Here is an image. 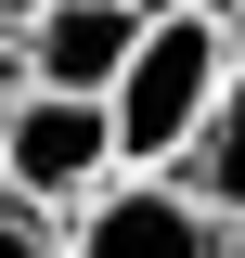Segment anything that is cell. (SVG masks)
Returning <instances> with one entry per match:
<instances>
[{
    "mask_svg": "<svg viewBox=\"0 0 245 258\" xmlns=\"http://www.w3.org/2000/svg\"><path fill=\"white\" fill-rule=\"evenodd\" d=\"M219 78H232V26H207V13H155L142 39H129L116 91H103V129H116V181H168V168L194 155V129H207Z\"/></svg>",
    "mask_w": 245,
    "mask_h": 258,
    "instance_id": "6da1fadb",
    "label": "cell"
},
{
    "mask_svg": "<svg viewBox=\"0 0 245 258\" xmlns=\"http://www.w3.org/2000/svg\"><path fill=\"white\" fill-rule=\"evenodd\" d=\"M103 181H116V129H103V103L26 91L13 116H0V194H13V207H52V220H78Z\"/></svg>",
    "mask_w": 245,
    "mask_h": 258,
    "instance_id": "7a4b0ae2",
    "label": "cell"
},
{
    "mask_svg": "<svg viewBox=\"0 0 245 258\" xmlns=\"http://www.w3.org/2000/svg\"><path fill=\"white\" fill-rule=\"evenodd\" d=\"M65 258H245L232 220H207L194 194L168 181H103L78 220H65Z\"/></svg>",
    "mask_w": 245,
    "mask_h": 258,
    "instance_id": "3957f363",
    "label": "cell"
},
{
    "mask_svg": "<svg viewBox=\"0 0 245 258\" xmlns=\"http://www.w3.org/2000/svg\"><path fill=\"white\" fill-rule=\"evenodd\" d=\"M142 26H155L142 0H39V26H26V78H39V91H65V103H103Z\"/></svg>",
    "mask_w": 245,
    "mask_h": 258,
    "instance_id": "277c9868",
    "label": "cell"
},
{
    "mask_svg": "<svg viewBox=\"0 0 245 258\" xmlns=\"http://www.w3.org/2000/svg\"><path fill=\"white\" fill-rule=\"evenodd\" d=\"M168 194H194L207 220H232V232H245V26H232V78H219L207 129H194V155L168 168Z\"/></svg>",
    "mask_w": 245,
    "mask_h": 258,
    "instance_id": "5b68a950",
    "label": "cell"
},
{
    "mask_svg": "<svg viewBox=\"0 0 245 258\" xmlns=\"http://www.w3.org/2000/svg\"><path fill=\"white\" fill-rule=\"evenodd\" d=\"M0 258H65V220H52V207H13V194H0Z\"/></svg>",
    "mask_w": 245,
    "mask_h": 258,
    "instance_id": "8992f818",
    "label": "cell"
},
{
    "mask_svg": "<svg viewBox=\"0 0 245 258\" xmlns=\"http://www.w3.org/2000/svg\"><path fill=\"white\" fill-rule=\"evenodd\" d=\"M26 26H39V0H0V39H26Z\"/></svg>",
    "mask_w": 245,
    "mask_h": 258,
    "instance_id": "52a82bcc",
    "label": "cell"
},
{
    "mask_svg": "<svg viewBox=\"0 0 245 258\" xmlns=\"http://www.w3.org/2000/svg\"><path fill=\"white\" fill-rule=\"evenodd\" d=\"M181 13H207V26H245V0H181Z\"/></svg>",
    "mask_w": 245,
    "mask_h": 258,
    "instance_id": "ba28073f",
    "label": "cell"
}]
</instances>
